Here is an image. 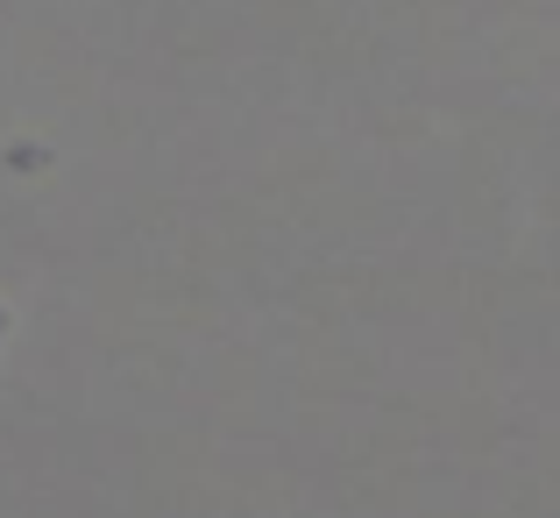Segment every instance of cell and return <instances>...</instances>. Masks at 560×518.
Segmentation results:
<instances>
[{"mask_svg":"<svg viewBox=\"0 0 560 518\" xmlns=\"http://www.w3.org/2000/svg\"><path fill=\"white\" fill-rule=\"evenodd\" d=\"M8 334H14V306L0 299V348H8Z\"/></svg>","mask_w":560,"mask_h":518,"instance_id":"6da1fadb","label":"cell"}]
</instances>
